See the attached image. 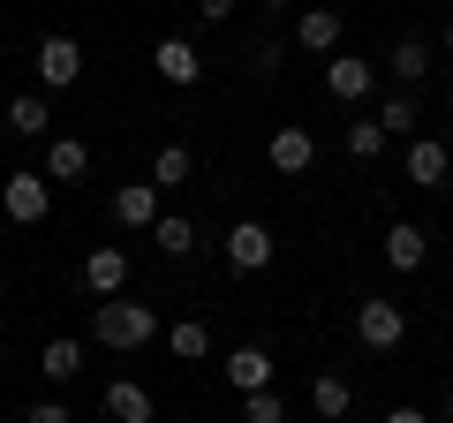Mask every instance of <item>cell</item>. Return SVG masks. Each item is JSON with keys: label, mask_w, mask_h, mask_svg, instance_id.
<instances>
[{"label": "cell", "mask_w": 453, "mask_h": 423, "mask_svg": "<svg viewBox=\"0 0 453 423\" xmlns=\"http://www.w3.org/2000/svg\"><path fill=\"white\" fill-rule=\"evenodd\" d=\"M295 46L318 53V61H333V53H340V16H333V8H310V16L295 23Z\"/></svg>", "instance_id": "obj_16"}, {"label": "cell", "mask_w": 453, "mask_h": 423, "mask_svg": "<svg viewBox=\"0 0 453 423\" xmlns=\"http://www.w3.org/2000/svg\"><path fill=\"white\" fill-rule=\"evenodd\" d=\"M446 423H453V393H446Z\"/></svg>", "instance_id": "obj_32"}, {"label": "cell", "mask_w": 453, "mask_h": 423, "mask_svg": "<svg viewBox=\"0 0 453 423\" xmlns=\"http://www.w3.org/2000/svg\"><path fill=\"white\" fill-rule=\"evenodd\" d=\"M76 371H83V348L76 341H46V348H38V378H46V386H76Z\"/></svg>", "instance_id": "obj_19"}, {"label": "cell", "mask_w": 453, "mask_h": 423, "mask_svg": "<svg viewBox=\"0 0 453 423\" xmlns=\"http://www.w3.org/2000/svg\"><path fill=\"white\" fill-rule=\"evenodd\" d=\"M431 61H438V53H431V38H401V46L386 53V68H393V83H401V91H416V83L431 76Z\"/></svg>", "instance_id": "obj_13"}, {"label": "cell", "mask_w": 453, "mask_h": 423, "mask_svg": "<svg viewBox=\"0 0 453 423\" xmlns=\"http://www.w3.org/2000/svg\"><path fill=\"white\" fill-rule=\"evenodd\" d=\"M91 333H98L106 348H121V356H136V348L159 341V310H151V303H129V295H113V303H98Z\"/></svg>", "instance_id": "obj_1"}, {"label": "cell", "mask_w": 453, "mask_h": 423, "mask_svg": "<svg viewBox=\"0 0 453 423\" xmlns=\"http://www.w3.org/2000/svg\"><path fill=\"white\" fill-rule=\"evenodd\" d=\"M257 8H288V0H257Z\"/></svg>", "instance_id": "obj_31"}, {"label": "cell", "mask_w": 453, "mask_h": 423, "mask_svg": "<svg viewBox=\"0 0 453 423\" xmlns=\"http://www.w3.org/2000/svg\"><path fill=\"white\" fill-rule=\"evenodd\" d=\"M378 83V61H363V53H333V61H325V91L333 98H363Z\"/></svg>", "instance_id": "obj_9"}, {"label": "cell", "mask_w": 453, "mask_h": 423, "mask_svg": "<svg viewBox=\"0 0 453 423\" xmlns=\"http://www.w3.org/2000/svg\"><path fill=\"white\" fill-rule=\"evenodd\" d=\"M219 371H226V386H234V393H265V386H273V356H265V348H234Z\"/></svg>", "instance_id": "obj_12"}, {"label": "cell", "mask_w": 453, "mask_h": 423, "mask_svg": "<svg viewBox=\"0 0 453 423\" xmlns=\"http://www.w3.org/2000/svg\"><path fill=\"white\" fill-rule=\"evenodd\" d=\"M106 416L113 423H151V416H159V401H151L136 378H113V386H106Z\"/></svg>", "instance_id": "obj_15"}, {"label": "cell", "mask_w": 453, "mask_h": 423, "mask_svg": "<svg viewBox=\"0 0 453 423\" xmlns=\"http://www.w3.org/2000/svg\"><path fill=\"white\" fill-rule=\"evenodd\" d=\"M23 423H76V416H68V401H38Z\"/></svg>", "instance_id": "obj_27"}, {"label": "cell", "mask_w": 453, "mask_h": 423, "mask_svg": "<svg viewBox=\"0 0 453 423\" xmlns=\"http://www.w3.org/2000/svg\"><path fill=\"white\" fill-rule=\"evenodd\" d=\"M196 16H204V23H226V16H234V0H196Z\"/></svg>", "instance_id": "obj_28"}, {"label": "cell", "mask_w": 453, "mask_h": 423, "mask_svg": "<svg viewBox=\"0 0 453 423\" xmlns=\"http://www.w3.org/2000/svg\"><path fill=\"white\" fill-rule=\"evenodd\" d=\"M310 408H318L325 423H340L348 408H356V386H348L340 371H318V378H310Z\"/></svg>", "instance_id": "obj_17"}, {"label": "cell", "mask_w": 453, "mask_h": 423, "mask_svg": "<svg viewBox=\"0 0 453 423\" xmlns=\"http://www.w3.org/2000/svg\"><path fill=\"white\" fill-rule=\"evenodd\" d=\"M76 76H83V46L76 38H38V83H46V91H68Z\"/></svg>", "instance_id": "obj_7"}, {"label": "cell", "mask_w": 453, "mask_h": 423, "mask_svg": "<svg viewBox=\"0 0 453 423\" xmlns=\"http://www.w3.org/2000/svg\"><path fill=\"white\" fill-rule=\"evenodd\" d=\"M166 348H174L181 363H204L211 356V326L204 318H181V326H166Z\"/></svg>", "instance_id": "obj_21"}, {"label": "cell", "mask_w": 453, "mask_h": 423, "mask_svg": "<svg viewBox=\"0 0 453 423\" xmlns=\"http://www.w3.org/2000/svg\"><path fill=\"white\" fill-rule=\"evenodd\" d=\"M189 174H196V151H189V144H159V159H151V181H159V189H181Z\"/></svg>", "instance_id": "obj_22"}, {"label": "cell", "mask_w": 453, "mask_h": 423, "mask_svg": "<svg viewBox=\"0 0 453 423\" xmlns=\"http://www.w3.org/2000/svg\"><path fill=\"white\" fill-rule=\"evenodd\" d=\"M386 151V121H348V159H378Z\"/></svg>", "instance_id": "obj_24"}, {"label": "cell", "mask_w": 453, "mask_h": 423, "mask_svg": "<svg viewBox=\"0 0 453 423\" xmlns=\"http://www.w3.org/2000/svg\"><path fill=\"white\" fill-rule=\"evenodd\" d=\"M113 219L136 227V235H151L166 219V212H159V181H121V189H113Z\"/></svg>", "instance_id": "obj_6"}, {"label": "cell", "mask_w": 453, "mask_h": 423, "mask_svg": "<svg viewBox=\"0 0 453 423\" xmlns=\"http://www.w3.org/2000/svg\"><path fill=\"white\" fill-rule=\"evenodd\" d=\"M438 46H446V53H453V16H446V31H438Z\"/></svg>", "instance_id": "obj_30"}, {"label": "cell", "mask_w": 453, "mask_h": 423, "mask_svg": "<svg viewBox=\"0 0 453 423\" xmlns=\"http://www.w3.org/2000/svg\"><path fill=\"white\" fill-rule=\"evenodd\" d=\"M356 341L378 348V356H393V348L408 341V310L386 303V295H371V303H356Z\"/></svg>", "instance_id": "obj_2"}, {"label": "cell", "mask_w": 453, "mask_h": 423, "mask_svg": "<svg viewBox=\"0 0 453 423\" xmlns=\"http://www.w3.org/2000/svg\"><path fill=\"white\" fill-rule=\"evenodd\" d=\"M151 68H159V76L174 83V91H189V83L204 76V61H196V46H189V38H159V46H151Z\"/></svg>", "instance_id": "obj_11"}, {"label": "cell", "mask_w": 453, "mask_h": 423, "mask_svg": "<svg viewBox=\"0 0 453 423\" xmlns=\"http://www.w3.org/2000/svg\"><path fill=\"white\" fill-rule=\"evenodd\" d=\"M8 129H16V136H53V106H46L38 91L8 98Z\"/></svg>", "instance_id": "obj_20"}, {"label": "cell", "mask_w": 453, "mask_h": 423, "mask_svg": "<svg viewBox=\"0 0 453 423\" xmlns=\"http://www.w3.org/2000/svg\"><path fill=\"white\" fill-rule=\"evenodd\" d=\"M38 174H46V181H83V174H91V151H83L76 136H53V144H46V166H38Z\"/></svg>", "instance_id": "obj_18"}, {"label": "cell", "mask_w": 453, "mask_h": 423, "mask_svg": "<svg viewBox=\"0 0 453 423\" xmlns=\"http://www.w3.org/2000/svg\"><path fill=\"white\" fill-rule=\"evenodd\" d=\"M242 423H288V401H280L273 386H265V393H242Z\"/></svg>", "instance_id": "obj_26"}, {"label": "cell", "mask_w": 453, "mask_h": 423, "mask_svg": "<svg viewBox=\"0 0 453 423\" xmlns=\"http://www.w3.org/2000/svg\"><path fill=\"white\" fill-rule=\"evenodd\" d=\"M265 159H273V174H310V166H318V136H310L303 121H280L273 144H265Z\"/></svg>", "instance_id": "obj_5"}, {"label": "cell", "mask_w": 453, "mask_h": 423, "mask_svg": "<svg viewBox=\"0 0 453 423\" xmlns=\"http://www.w3.org/2000/svg\"><path fill=\"white\" fill-rule=\"evenodd\" d=\"M386 423H431V416H423V408H393Z\"/></svg>", "instance_id": "obj_29"}, {"label": "cell", "mask_w": 453, "mask_h": 423, "mask_svg": "<svg viewBox=\"0 0 453 423\" xmlns=\"http://www.w3.org/2000/svg\"><path fill=\"white\" fill-rule=\"evenodd\" d=\"M446 174H453L446 144H431V136H416V144H408V181H416V189H446Z\"/></svg>", "instance_id": "obj_14"}, {"label": "cell", "mask_w": 453, "mask_h": 423, "mask_svg": "<svg viewBox=\"0 0 453 423\" xmlns=\"http://www.w3.org/2000/svg\"><path fill=\"white\" fill-rule=\"evenodd\" d=\"M151 242H159L166 258H189V250H196V227H189V219H181V212H166L159 227H151Z\"/></svg>", "instance_id": "obj_23"}, {"label": "cell", "mask_w": 453, "mask_h": 423, "mask_svg": "<svg viewBox=\"0 0 453 423\" xmlns=\"http://www.w3.org/2000/svg\"><path fill=\"white\" fill-rule=\"evenodd\" d=\"M423 258H431V235H423L416 219H393L386 227V265L393 273H423Z\"/></svg>", "instance_id": "obj_10"}, {"label": "cell", "mask_w": 453, "mask_h": 423, "mask_svg": "<svg viewBox=\"0 0 453 423\" xmlns=\"http://www.w3.org/2000/svg\"><path fill=\"white\" fill-rule=\"evenodd\" d=\"M378 121H386V136H408L416 129V91H393L386 106H378Z\"/></svg>", "instance_id": "obj_25"}, {"label": "cell", "mask_w": 453, "mask_h": 423, "mask_svg": "<svg viewBox=\"0 0 453 423\" xmlns=\"http://www.w3.org/2000/svg\"><path fill=\"white\" fill-rule=\"evenodd\" d=\"M273 227H265V219H234V227H226V242H219V258L234 265V273H265V265H273Z\"/></svg>", "instance_id": "obj_4"}, {"label": "cell", "mask_w": 453, "mask_h": 423, "mask_svg": "<svg viewBox=\"0 0 453 423\" xmlns=\"http://www.w3.org/2000/svg\"><path fill=\"white\" fill-rule=\"evenodd\" d=\"M83 288H91L98 295V303H113V295H121V288H129V258H121V250H91V258H83Z\"/></svg>", "instance_id": "obj_8"}, {"label": "cell", "mask_w": 453, "mask_h": 423, "mask_svg": "<svg viewBox=\"0 0 453 423\" xmlns=\"http://www.w3.org/2000/svg\"><path fill=\"white\" fill-rule=\"evenodd\" d=\"M0 212H8L16 227H38V219L53 212V181H46V174H23V166H16V174L0 181Z\"/></svg>", "instance_id": "obj_3"}]
</instances>
